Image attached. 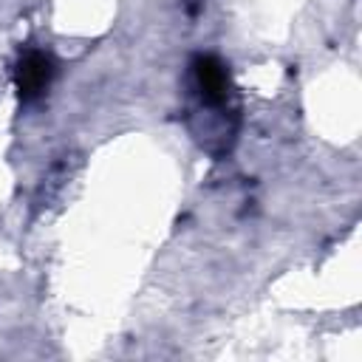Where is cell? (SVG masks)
<instances>
[{
  "mask_svg": "<svg viewBox=\"0 0 362 362\" xmlns=\"http://www.w3.org/2000/svg\"><path fill=\"white\" fill-rule=\"evenodd\" d=\"M195 76H198V88H201V96L204 102L209 105H218L226 99V88H229V79H226V68L212 59V57H201L195 62Z\"/></svg>",
  "mask_w": 362,
  "mask_h": 362,
  "instance_id": "obj_1",
  "label": "cell"
},
{
  "mask_svg": "<svg viewBox=\"0 0 362 362\" xmlns=\"http://www.w3.org/2000/svg\"><path fill=\"white\" fill-rule=\"evenodd\" d=\"M48 76H51V59H48L45 54H28V57L20 62L17 82H20V90H23L25 96L40 93V90L48 85Z\"/></svg>",
  "mask_w": 362,
  "mask_h": 362,
  "instance_id": "obj_2",
  "label": "cell"
}]
</instances>
